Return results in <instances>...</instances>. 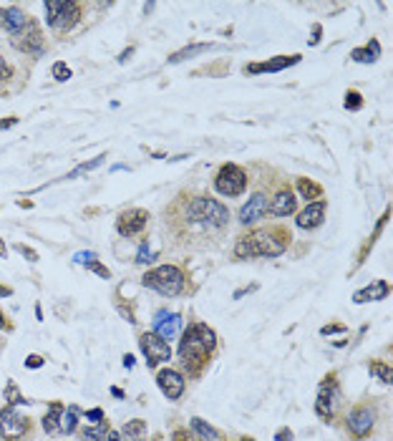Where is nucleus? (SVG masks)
Listing matches in <instances>:
<instances>
[{"mask_svg": "<svg viewBox=\"0 0 393 441\" xmlns=\"http://www.w3.org/2000/svg\"><path fill=\"white\" fill-rule=\"evenodd\" d=\"M217 346V333L204 323H192L186 328V333L182 335L179 343V356H182V366L189 373H200L202 366H207L209 356Z\"/></svg>", "mask_w": 393, "mask_h": 441, "instance_id": "1", "label": "nucleus"}, {"mask_svg": "<svg viewBox=\"0 0 393 441\" xmlns=\"http://www.w3.org/2000/svg\"><path fill=\"white\" fill-rule=\"evenodd\" d=\"M287 245H290V235L285 229H258V232H250V235L237 240L235 255L240 260H247V257H278L285 252Z\"/></svg>", "mask_w": 393, "mask_h": 441, "instance_id": "2", "label": "nucleus"}, {"mask_svg": "<svg viewBox=\"0 0 393 441\" xmlns=\"http://www.w3.org/2000/svg\"><path fill=\"white\" fill-rule=\"evenodd\" d=\"M184 222L202 229H224L229 225V209L212 197H192L184 205Z\"/></svg>", "mask_w": 393, "mask_h": 441, "instance_id": "3", "label": "nucleus"}, {"mask_svg": "<svg viewBox=\"0 0 393 441\" xmlns=\"http://www.w3.org/2000/svg\"><path fill=\"white\" fill-rule=\"evenodd\" d=\"M144 288H151V290L162 292L166 298L179 295L184 290V272L179 270L177 265H162V268H154L142 278Z\"/></svg>", "mask_w": 393, "mask_h": 441, "instance_id": "4", "label": "nucleus"}, {"mask_svg": "<svg viewBox=\"0 0 393 441\" xmlns=\"http://www.w3.org/2000/svg\"><path fill=\"white\" fill-rule=\"evenodd\" d=\"M81 18V6L73 0H48L46 3V21L50 28L56 30H68L76 26Z\"/></svg>", "mask_w": 393, "mask_h": 441, "instance_id": "5", "label": "nucleus"}, {"mask_svg": "<svg viewBox=\"0 0 393 441\" xmlns=\"http://www.w3.org/2000/svg\"><path fill=\"white\" fill-rule=\"evenodd\" d=\"M215 187L224 197H240L247 189V174L237 164H222L215 177Z\"/></svg>", "mask_w": 393, "mask_h": 441, "instance_id": "6", "label": "nucleus"}, {"mask_svg": "<svg viewBox=\"0 0 393 441\" xmlns=\"http://www.w3.org/2000/svg\"><path fill=\"white\" fill-rule=\"evenodd\" d=\"M30 431V419L18 413L13 406H6L0 411V436L6 441H18Z\"/></svg>", "mask_w": 393, "mask_h": 441, "instance_id": "7", "label": "nucleus"}, {"mask_svg": "<svg viewBox=\"0 0 393 441\" xmlns=\"http://www.w3.org/2000/svg\"><path fill=\"white\" fill-rule=\"evenodd\" d=\"M139 346H142L144 356H146V366H149V368H157L159 363H164L172 358L169 343L162 341V338L154 333H144L142 338H139Z\"/></svg>", "mask_w": 393, "mask_h": 441, "instance_id": "8", "label": "nucleus"}, {"mask_svg": "<svg viewBox=\"0 0 393 441\" xmlns=\"http://www.w3.org/2000/svg\"><path fill=\"white\" fill-rule=\"evenodd\" d=\"M338 399H341V391H338L336 373H330V376L320 384V391H318V401H315V411H318V416H320V419H330L333 411H336Z\"/></svg>", "mask_w": 393, "mask_h": 441, "instance_id": "9", "label": "nucleus"}, {"mask_svg": "<svg viewBox=\"0 0 393 441\" xmlns=\"http://www.w3.org/2000/svg\"><path fill=\"white\" fill-rule=\"evenodd\" d=\"M373 424H376V413L368 406H356L348 413V431L353 439H365L373 431Z\"/></svg>", "mask_w": 393, "mask_h": 441, "instance_id": "10", "label": "nucleus"}, {"mask_svg": "<svg viewBox=\"0 0 393 441\" xmlns=\"http://www.w3.org/2000/svg\"><path fill=\"white\" fill-rule=\"evenodd\" d=\"M146 225H149V212L134 207V209L122 212V217L116 222V229H119V235L122 237H134V235H139V232H144Z\"/></svg>", "mask_w": 393, "mask_h": 441, "instance_id": "11", "label": "nucleus"}, {"mask_svg": "<svg viewBox=\"0 0 393 441\" xmlns=\"http://www.w3.org/2000/svg\"><path fill=\"white\" fill-rule=\"evenodd\" d=\"M157 384L159 388H162V393H164L169 401H177L182 393H184V376L179 373V370L174 368H164L157 373Z\"/></svg>", "mask_w": 393, "mask_h": 441, "instance_id": "12", "label": "nucleus"}, {"mask_svg": "<svg viewBox=\"0 0 393 441\" xmlns=\"http://www.w3.org/2000/svg\"><path fill=\"white\" fill-rule=\"evenodd\" d=\"M179 330H182V315L179 313H159L154 318V335H159L162 341H172L177 338Z\"/></svg>", "mask_w": 393, "mask_h": 441, "instance_id": "13", "label": "nucleus"}, {"mask_svg": "<svg viewBox=\"0 0 393 441\" xmlns=\"http://www.w3.org/2000/svg\"><path fill=\"white\" fill-rule=\"evenodd\" d=\"M325 209H328V202L318 200L313 205H307L300 214H298V227L300 229H315L320 227L323 220H325Z\"/></svg>", "mask_w": 393, "mask_h": 441, "instance_id": "14", "label": "nucleus"}, {"mask_svg": "<svg viewBox=\"0 0 393 441\" xmlns=\"http://www.w3.org/2000/svg\"><path fill=\"white\" fill-rule=\"evenodd\" d=\"M267 194H252L250 197V202L240 209V222L242 225H252V222H258V220H262L265 214H267Z\"/></svg>", "mask_w": 393, "mask_h": 441, "instance_id": "15", "label": "nucleus"}, {"mask_svg": "<svg viewBox=\"0 0 393 441\" xmlns=\"http://www.w3.org/2000/svg\"><path fill=\"white\" fill-rule=\"evenodd\" d=\"M388 292H391V285L386 280H373L371 285H365L353 295V303L356 306H363V303H371V300H386Z\"/></svg>", "mask_w": 393, "mask_h": 441, "instance_id": "16", "label": "nucleus"}, {"mask_svg": "<svg viewBox=\"0 0 393 441\" xmlns=\"http://www.w3.org/2000/svg\"><path fill=\"white\" fill-rule=\"evenodd\" d=\"M295 207H298L295 194L290 189H280L270 200V205H267V212H272L275 217H290L295 212Z\"/></svg>", "mask_w": 393, "mask_h": 441, "instance_id": "17", "label": "nucleus"}, {"mask_svg": "<svg viewBox=\"0 0 393 441\" xmlns=\"http://www.w3.org/2000/svg\"><path fill=\"white\" fill-rule=\"evenodd\" d=\"M300 61V56H278L272 58V61H265V64H250L245 66V73H278L282 71V68H287V66H295Z\"/></svg>", "mask_w": 393, "mask_h": 441, "instance_id": "18", "label": "nucleus"}, {"mask_svg": "<svg viewBox=\"0 0 393 441\" xmlns=\"http://www.w3.org/2000/svg\"><path fill=\"white\" fill-rule=\"evenodd\" d=\"M23 38L26 41L15 43L21 50H26V53H44V36H41V30H38V26L33 21H28V26L23 30Z\"/></svg>", "mask_w": 393, "mask_h": 441, "instance_id": "19", "label": "nucleus"}, {"mask_svg": "<svg viewBox=\"0 0 393 441\" xmlns=\"http://www.w3.org/2000/svg\"><path fill=\"white\" fill-rule=\"evenodd\" d=\"M26 26H28V18H26V13H23L18 6L8 8L6 13H3V28H6L10 36H21L23 30H26Z\"/></svg>", "mask_w": 393, "mask_h": 441, "instance_id": "20", "label": "nucleus"}, {"mask_svg": "<svg viewBox=\"0 0 393 441\" xmlns=\"http://www.w3.org/2000/svg\"><path fill=\"white\" fill-rule=\"evenodd\" d=\"M61 413H64V404H58V401H53V404L48 406V411H46V416H44V431H46L48 436L61 434V429H58V424H61Z\"/></svg>", "mask_w": 393, "mask_h": 441, "instance_id": "21", "label": "nucleus"}, {"mask_svg": "<svg viewBox=\"0 0 393 441\" xmlns=\"http://www.w3.org/2000/svg\"><path fill=\"white\" fill-rule=\"evenodd\" d=\"M381 56V46L378 41H371L365 48H356V50H350V58L353 61H358V64H373V61H378Z\"/></svg>", "mask_w": 393, "mask_h": 441, "instance_id": "22", "label": "nucleus"}, {"mask_svg": "<svg viewBox=\"0 0 393 441\" xmlns=\"http://www.w3.org/2000/svg\"><path fill=\"white\" fill-rule=\"evenodd\" d=\"M192 429L197 431V436H200L202 441H222V434L217 431V429H212L204 419H200V416H194L192 419Z\"/></svg>", "mask_w": 393, "mask_h": 441, "instance_id": "23", "label": "nucleus"}, {"mask_svg": "<svg viewBox=\"0 0 393 441\" xmlns=\"http://www.w3.org/2000/svg\"><path fill=\"white\" fill-rule=\"evenodd\" d=\"M76 426H79V409H76V406H68V409H64V413H61L58 429H61V434H73Z\"/></svg>", "mask_w": 393, "mask_h": 441, "instance_id": "24", "label": "nucleus"}, {"mask_svg": "<svg viewBox=\"0 0 393 441\" xmlns=\"http://www.w3.org/2000/svg\"><path fill=\"white\" fill-rule=\"evenodd\" d=\"M209 48H212L209 43H197V46H186V48L177 50L174 56H169V64H182V61H186V58L200 56V53H207Z\"/></svg>", "mask_w": 393, "mask_h": 441, "instance_id": "25", "label": "nucleus"}, {"mask_svg": "<svg viewBox=\"0 0 393 441\" xmlns=\"http://www.w3.org/2000/svg\"><path fill=\"white\" fill-rule=\"evenodd\" d=\"M108 434V421H99L96 426H88L81 431V441H104Z\"/></svg>", "mask_w": 393, "mask_h": 441, "instance_id": "26", "label": "nucleus"}, {"mask_svg": "<svg viewBox=\"0 0 393 441\" xmlns=\"http://www.w3.org/2000/svg\"><path fill=\"white\" fill-rule=\"evenodd\" d=\"M298 189H300V194L305 197V200H320V194H323V189L315 182H310V179H305V177H300L298 179Z\"/></svg>", "mask_w": 393, "mask_h": 441, "instance_id": "27", "label": "nucleus"}, {"mask_svg": "<svg viewBox=\"0 0 393 441\" xmlns=\"http://www.w3.org/2000/svg\"><path fill=\"white\" fill-rule=\"evenodd\" d=\"M124 434L129 436L131 441H144V436H146V424H144L142 419L129 421V424L124 426Z\"/></svg>", "mask_w": 393, "mask_h": 441, "instance_id": "28", "label": "nucleus"}, {"mask_svg": "<svg viewBox=\"0 0 393 441\" xmlns=\"http://www.w3.org/2000/svg\"><path fill=\"white\" fill-rule=\"evenodd\" d=\"M6 401H10L13 406H26V404H33V401H28L26 396H21V391H18V386H15V381H8L6 386Z\"/></svg>", "mask_w": 393, "mask_h": 441, "instance_id": "29", "label": "nucleus"}, {"mask_svg": "<svg viewBox=\"0 0 393 441\" xmlns=\"http://www.w3.org/2000/svg\"><path fill=\"white\" fill-rule=\"evenodd\" d=\"M371 373L378 378L381 384H391V368H388L383 361H371Z\"/></svg>", "mask_w": 393, "mask_h": 441, "instance_id": "30", "label": "nucleus"}, {"mask_svg": "<svg viewBox=\"0 0 393 441\" xmlns=\"http://www.w3.org/2000/svg\"><path fill=\"white\" fill-rule=\"evenodd\" d=\"M50 73H53V79H56V81H68V79H71V68H68L64 61H56V64H53V68H50Z\"/></svg>", "mask_w": 393, "mask_h": 441, "instance_id": "31", "label": "nucleus"}, {"mask_svg": "<svg viewBox=\"0 0 393 441\" xmlns=\"http://www.w3.org/2000/svg\"><path fill=\"white\" fill-rule=\"evenodd\" d=\"M361 106H363V99H361V93H358V91H348V93H345V109H350V111H358Z\"/></svg>", "mask_w": 393, "mask_h": 441, "instance_id": "32", "label": "nucleus"}, {"mask_svg": "<svg viewBox=\"0 0 393 441\" xmlns=\"http://www.w3.org/2000/svg\"><path fill=\"white\" fill-rule=\"evenodd\" d=\"M86 268H88V270H91V272H96V275H99V278H104V280H111V270H108V268H104V265H101L99 260H93V263H88Z\"/></svg>", "mask_w": 393, "mask_h": 441, "instance_id": "33", "label": "nucleus"}, {"mask_svg": "<svg viewBox=\"0 0 393 441\" xmlns=\"http://www.w3.org/2000/svg\"><path fill=\"white\" fill-rule=\"evenodd\" d=\"M154 252H151L149 250V245H142V250H139V255H136V263L139 265H146V263H151V260H154Z\"/></svg>", "mask_w": 393, "mask_h": 441, "instance_id": "34", "label": "nucleus"}, {"mask_svg": "<svg viewBox=\"0 0 393 441\" xmlns=\"http://www.w3.org/2000/svg\"><path fill=\"white\" fill-rule=\"evenodd\" d=\"M93 260H99L96 252H79V255H73V263H79V265H88L93 263Z\"/></svg>", "mask_w": 393, "mask_h": 441, "instance_id": "35", "label": "nucleus"}, {"mask_svg": "<svg viewBox=\"0 0 393 441\" xmlns=\"http://www.w3.org/2000/svg\"><path fill=\"white\" fill-rule=\"evenodd\" d=\"M15 250H18V252H21V255H26V257H28L30 263H36V260H38V252H36V250L26 247V245H15Z\"/></svg>", "mask_w": 393, "mask_h": 441, "instance_id": "36", "label": "nucleus"}, {"mask_svg": "<svg viewBox=\"0 0 393 441\" xmlns=\"http://www.w3.org/2000/svg\"><path fill=\"white\" fill-rule=\"evenodd\" d=\"M323 335H330V333H345V326H338V323H333V326H323L320 328Z\"/></svg>", "mask_w": 393, "mask_h": 441, "instance_id": "37", "label": "nucleus"}, {"mask_svg": "<svg viewBox=\"0 0 393 441\" xmlns=\"http://www.w3.org/2000/svg\"><path fill=\"white\" fill-rule=\"evenodd\" d=\"M41 366H44V358L36 356V353H33V356L26 358V368H41Z\"/></svg>", "mask_w": 393, "mask_h": 441, "instance_id": "38", "label": "nucleus"}, {"mask_svg": "<svg viewBox=\"0 0 393 441\" xmlns=\"http://www.w3.org/2000/svg\"><path fill=\"white\" fill-rule=\"evenodd\" d=\"M10 79V66L6 64V58L0 56V84H3V81H8Z\"/></svg>", "mask_w": 393, "mask_h": 441, "instance_id": "39", "label": "nucleus"}, {"mask_svg": "<svg viewBox=\"0 0 393 441\" xmlns=\"http://www.w3.org/2000/svg\"><path fill=\"white\" fill-rule=\"evenodd\" d=\"M86 419L91 424H99V421H104V411L101 409H91V411H86Z\"/></svg>", "mask_w": 393, "mask_h": 441, "instance_id": "40", "label": "nucleus"}, {"mask_svg": "<svg viewBox=\"0 0 393 441\" xmlns=\"http://www.w3.org/2000/svg\"><path fill=\"white\" fill-rule=\"evenodd\" d=\"M275 439H278V441H293V431H290V429H280Z\"/></svg>", "mask_w": 393, "mask_h": 441, "instance_id": "41", "label": "nucleus"}, {"mask_svg": "<svg viewBox=\"0 0 393 441\" xmlns=\"http://www.w3.org/2000/svg\"><path fill=\"white\" fill-rule=\"evenodd\" d=\"M252 290H258V285H250V288H242V290H237L235 292V300H240L245 295V292H252Z\"/></svg>", "mask_w": 393, "mask_h": 441, "instance_id": "42", "label": "nucleus"}, {"mask_svg": "<svg viewBox=\"0 0 393 441\" xmlns=\"http://www.w3.org/2000/svg\"><path fill=\"white\" fill-rule=\"evenodd\" d=\"M320 33H323V28H320V26H315V28H313V38H310V43H318V41H320Z\"/></svg>", "mask_w": 393, "mask_h": 441, "instance_id": "43", "label": "nucleus"}, {"mask_svg": "<svg viewBox=\"0 0 393 441\" xmlns=\"http://www.w3.org/2000/svg\"><path fill=\"white\" fill-rule=\"evenodd\" d=\"M174 441H192V439H189L186 431H177V434H174Z\"/></svg>", "mask_w": 393, "mask_h": 441, "instance_id": "44", "label": "nucleus"}, {"mask_svg": "<svg viewBox=\"0 0 393 441\" xmlns=\"http://www.w3.org/2000/svg\"><path fill=\"white\" fill-rule=\"evenodd\" d=\"M18 119H8V121H0V129H8V126H13Z\"/></svg>", "mask_w": 393, "mask_h": 441, "instance_id": "45", "label": "nucleus"}, {"mask_svg": "<svg viewBox=\"0 0 393 441\" xmlns=\"http://www.w3.org/2000/svg\"><path fill=\"white\" fill-rule=\"evenodd\" d=\"M131 53H134V48H129V50H124L122 56H119V61H122V64H124V61H126V58H129V56H131Z\"/></svg>", "mask_w": 393, "mask_h": 441, "instance_id": "46", "label": "nucleus"}, {"mask_svg": "<svg viewBox=\"0 0 393 441\" xmlns=\"http://www.w3.org/2000/svg\"><path fill=\"white\" fill-rule=\"evenodd\" d=\"M124 366L131 368V366H134V356H124Z\"/></svg>", "mask_w": 393, "mask_h": 441, "instance_id": "47", "label": "nucleus"}, {"mask_svg": "<svg viewBox=\"0 0 393 441\" xmlns=\"http://www.w3.org/2000/svg\"><path fill=\"white\" fill-rule=\"evenodd\" d=\"M108 441H122V439H119V431H108Z\"/></svg>", "mask_w": 393, "mask_h": 441, "instance_id": "48", "label": "nucleus"}, {"mask_svg": "<svg viewBox=\"0 0 393 441\" xmlns=\"http://www.w3.org/2000/svg\"><path fill=\"white\" fill-rule=\"evenodd\" d=\"M10 292H13L10 288H3V285H0V298H6V295H10Z\"/></svg>", "mask_w": 393, "mask_h": 441, "instance_id": "49", "label": "nucleus"}, {"mask_svg": "<svg viewBox=\"0 0 393 441\" xmlns=\"http://www.w3.org/2000/svg\"><path fill=\"white\" fill-rule=\"evenodd\" d=\"M0 328H3V330H6V328H10V323H6V315L0 313Z\"/></svg>", "mask_w": 393, "mask_h": 441, "instance_id": "50", "label": "nucleus"}, {"mask_svg": "<svg viewBox=\"0 0 393 441\" xmlns=\"http://www.w3.org/2000/svg\"><path fill=\"white\" fill-rule=\"evenodd\" d=\"M111 393H114L116 399H124V391H122V388H111Z\"/></svg>", "mask_w": 393, "mask_h": 441, "instance_id": "51", "label": "nucleus"}, {"mask_svg": "<svg viewBox=\"0 0 393 441\" xmlns=\"http://www.w3.org/2000/svg\"><path fill=\"white\" fill-rule=\"evenodd\" d=\"M6 252H8V250H6V242L0 240V255H6Z\"/></svg>", "mask_w": 393, "mask_h": 441, "instance_id": "52", "label": "nucleus"}, {"mask_svg": "<svg viewBox=\"0 0 393 441\" xmlns=\"http://www.w3.org/2000/svg\"><path fill=\"white\" fill-rule=\"evenodd\" d=\"M242 441H255V439H250V436H245V439Z\"/></svg>", "mask_w": 393, "mask_h": 441, "instance_id": "53", "label": "nucleus"}, {"mask_svg": "<svg viewBox=\"0 0 393 441\" xmlns=\"http://www.w3.org/2000/svg\"><path fill=\"white\" fill-rule=\"evenodd\" d=\"M154 441H159V439H154Z\"/></svg>", "mask_w": 393, "mask_h": 441, "instance_id": "54", "label": "nucleus"}]
</instances>
